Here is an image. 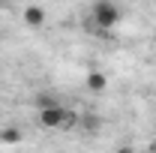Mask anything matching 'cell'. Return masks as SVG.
I'll return each instance as SVG.
<instances>
[{"label": "cell", "instance_id": "cell-1", "mask_svg": "<svg viewBox=\"0 0 156 153\" xmlns=\"http://www.w3.org/2000/svg\"><path fill=\"white\" fill-rule=\"evenodd\" d=\"M93 21H96L99 30H111L120 21V6L111 3V0H96L93 3Z\"/></svg>", "mask_w": 156, "mask_h": 153}, {"label": "cell", "instance_id": "cell-2", "mask_svg": "<svg viewBox=\"0 0 156 153\" xmlns=\"http://www.w3.org/2000/svg\"><path fill=\"white\" fill-rule=\"evenodd\" d=\"M21 18H24L27 27H42V24H45V9H42V6H27V9L21 12Z\"/></svg>", "mask_w": 156, "mask_h": 153}, {"label": "cell", "instance_id": "cell-3", "mask_svg": "<svg viewBox=\"0 0 156 153\" xmlns=\"http://www.w3.org/2000/svg\"><path fill=\"white\" fill-rule=\"evenodd\" d=\"M84 84H87V90H93V93H102V90L108 87V78H105V72H87Z\"/></svg>", "mask_w": 156, "mask_h": 153}, {"label": "cell", "instance_id": "cell-4", "mask_svg": "<svg viewBox=\"0 0 156 153\" xmlns=\"http://www.w3.org/2000/svg\"><path fill=\"white\" fill-rule=\"evenodd\" d=\"M57 102H60L57 93H51V90H42V93L33 96V105H36V111H39V108H48V105H57Z\"/></svg>", "mask_w": 156, "mask_h": 153}, {"label": "cell", "instance_id": "cell-5", "mask_svg": "<svg viewBox=\"0 0 156 153\" xmlns=\"http://www.w3.org/2000/svg\"><path fill=\"white\" fill-rule=\"evenodd\" d=\"M18 141H21V129H15V126L0 129V144H18Z\"/></svg>", "mask_w": 156, "mask_h": 153}, {"label": "cell", "instance_id": "cell-6", "mask_svg": "<svg viewBox=\"0 0 156 153\" xmlns=\"http://www.w3.org/2000/svg\"><path fill=\"white\" fill-rule=\"evenodd\" d=\"M78 123H84V129H99V123H102V120H99V117H84V120H78Z\"/></svg>", "mask_w": 156, "mask_h": 153}, {"label": "cell", "instance_id": "cell-7", "mask_svg": "<svg viewBox=\"0 0 156 153\" xmlns=\"http://www.w3.org/2000/svg\"><path fill=\"white\" fill-rule=\"evenodd\" d=\"M3 3H6V0H0V6H3Z\"/></svg>", "mask_w": 156, "mask_h": 153}]
</instances>
